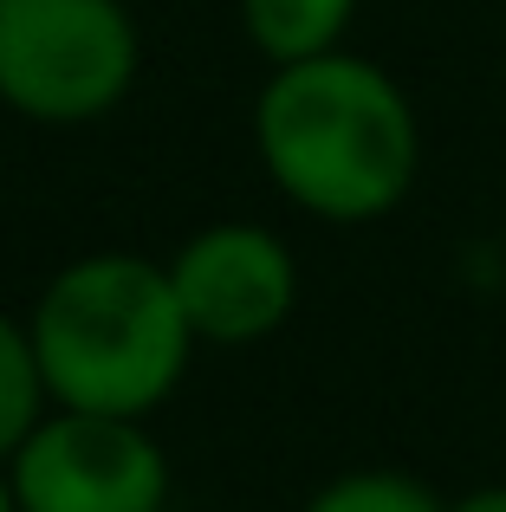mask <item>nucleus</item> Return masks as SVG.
<instances>
[{"label":"nucleus","mask_w":506,"mask_h":512,"mask_svg":"<svg viewBox=\"0 0 506 512\" xmlns=\"http://www.w3.org/2000/svg\"><path fill=\"white\" fill-rule=\"evenodd\" d=\"M253 137L299 208L325 221H370L416 182V111L364 59L318 52L266 85Z\"/></svg>","instance_id":"obj_1"},{"label":"nucleus","mask_w":506,"mask_h":512,"mask_svg":"<svg viewBox=\"0 0 506 512\" xmlns=\"http://www.w3.org/2000/svg\"><path fill=\"white\" fill-rule=\"evenodd\" d=\"M189 338L195 331L176 299V279L130 253L65 266L33 312V350L52 396L65 409L130 415V422L176 389Z\"/></svg>","instance_id":"obj_2"},{"label":"nucleus","mask_w":506,"mask_h":512,"mask_svg":"<svg viewBox=\"0 0 506 512\" xmlns=\"http://www.w3.org/2000/svg\"><path fill=\"white\" fill-rule=\"evenodd\" d=\"M137 72L117 0H0V98L46 124L111 111Z\"/></svg>","instance_id":"obj_3"},{"label":"nucleus","mask_w":506,"mask_h":512,"mask_svg":"<svg viewBox=\"0 0 506 512\" xmlns=\"http://www.w3.org/2000/svg\"><path fill=\"white\" fill-rule=\"evenodd\" d=\"M163 487V454L130 415L65 409L13 454L20 512H156Z\"/></svg>","instance_id":"obj_4"},{"label":"nucleus","mask_w":506,"mask_h":512,"mask_svg":"<svg viewBox=\"0 0 506 512\" xmlns=\"http://www.w3.org/2000/svg\"><path fill=\"white\" fill-rule=\"evenodd\" d=\"M169 279H176V299L189 312V331L215 344L266 338L292 312V292H299L286 247L266 227H208L176 253Z\"/></svg>","instance_id":"obj_5"},{"label":"nucleus","mask_w":506,"mask_h":512,"mask_svg":"<svg viewBox=\"0 0 506 512\" xmlns=\"http://www.w3.org/2000/svg\"><path fill=\"white\" fill-rule=\"evenodd\" d=\"M357 0H241L247 13V33L266 59L279 65H299V59H318L331 52V39L344 33Z\"/></svg>","instance_id":"obj_6"},{"label":"nucleus","mask_w":506,"mask_h":512,"mask_svg":"<svg viewBox=\"0 0 506 512\" xmlns=\"http://www.w3.org/2000/svg\"><path fill=\"white\" fill-rule=\"evenodd\" d=\"M39 396H46V370H39L33 331L0 318V461L20 454V441L39 428Z\"/></svg>","instance_id":"obj_7"},{"label":"nucleus","mask_w":506,"mask_h":512,"mask_svg":"<svg viewBox=\"0 0 506 512\" xmlns=\"http://www.w3.org/2000/svg\"><path fill=\"white\" fill-rule=\"evenodd\" d=\"M305 512H448V506L403 474H351L338 487H325Z\"/></svg>","instance_id":"obj_8"},{"label":"nucleus","mask_w":506,"mask_h":512,"mask_svg":"<svg viewBox=\"0 0 506 512\" xmlns=\"http://www.w3.org/2000/svg\"><path fill=\"white\" fill-rule=\"evenodd\" d=\"M448 512H506V487H487V493H468L461 506H448Z\"/></svg>","instance_id":"obj_9"},{"label":"nucleus","mask_w":506,"mask_h":512,"mask_svg":"<svg viewBox=\"0 0 506 512\" xmlns=\"http://www.w3.org/2000/svg\"><path fill=\"white\" fill-rule=\"evenodd\" d=\"M0 512H20V500H13V487L0 480Z\"/></svg>","instance_id":"obj_10"}]
</instances>
